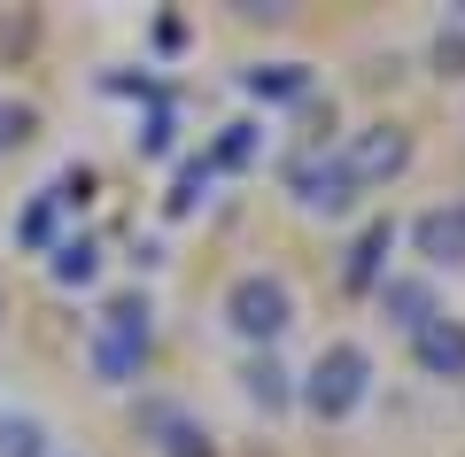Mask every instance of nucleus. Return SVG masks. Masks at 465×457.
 Segmentation results:
<instances>
[{"mask_svg":"<svg viewBox=\"0 0 465 457\" xmlns=\"http://www.w3.org/2000/svg\"><path fill=\"white\" fill-rule=\"evenodd\" d=\"M256 147H264V124H249V116H241V124H225V132L210 140V155H202V164H210V171H249Z\"/></svg>","mask_w":465,"mask_h":457,"instance_id":"9b49d317","label":"nucleus"},{"mask_svg":"<svg viewBox=\"0 0 465 457\" xmlns=\"http://www.w3.org/2000/svg\"><path fill=\"white\" fill-rule=\"evenodd\" d=\"M47 272H54V287H94V272H101V248L85 241V233H70V241H54Z\"/></svg>","mask_w":465,"mask_h":457,"instance_id":"f8f14e48","label":"nucleus"},{"mask_svg":"<svg viewBox=\"0 0 465 457\" xmlns=\"http://www.w3.org/2000/svg\"><path fill=\"white\" fill-rule=\"evenodd\" d=\"M241 395H249L256 411H287V403H295V373H287L272 349H256V357L241 364Z\"/></svg>","mask_w":465,"mask_h":457,"instance_id":"9d476101","label":"nucleus"},{"mask_svg":"<svg viewBox=\"0 0 465 457\" xmlns=\"http://www.w3.org/2000/svg\"><path fill=\"white\" fill-rule=\"evenodd\" d=\"M411 248H419L427 272H458V263H465V202H458V210H427L411 225Z\"/></svg>","mask_w":465,"mask_h":457,"instance_id":"39448f33","label":"nucleus"},{"mask_svg":"<svg viewBox=\"0 0 465 457\" xmlns=\"http://www.w3.org/2000/svg\"><path fill=\"white\" fill-rule=\"evenodd\" d=\"M341 164H349V179L357 186H372V179H396L403 164H411V140H403V132H365V140H349L341 147Z\"/></svg>","mask_w":465,"mask_h":457,"instance_id":"423d86ee","label":"nucleus"},{"mask_svg":"<svg viewBox=\"0 0 465 457\" xmlns=\"http://www.w3.org/2000/svg\"><path fill=\"white\" fill-rule=\"evenodd\" d=\"M210 179H217V171H210V164H202V155H194V164L179 171V186H171V217H186V210H194V202L210 194Z\"/></svg>","mask_w":465,"mask_h":457,"instance_id":"dca6fc26","label":"nucleus"},{"mask_svg":"<svg viewBox=\"0 0 465 457\" xmlns=\"http://www.w3.org/2000/svg\"><path fill=\"white\" fill-rule=\"evenodd\" d=\"M148 294H116L109 311H101V333H94V364H101V380H133L140 373V357H148Z\"/></svg>","mask_w":465,"mask_h":457,"instance_id":"7ed1b4c3","label":"nucleus"},{"mask_svg":"<svg viewBox=\"0 0 465 457\" xmlns=\"http://www.w3.org/2000/svg\"><path fill=\"white\" fill-rule=\"evenodd\" d=\"M24 132H32V109H24V101H0V147L24 140Z\"/></svg>","mask_w":465,"mask_h":457,"instance_id":"6ab92c4d","label":"nucleus"},{"mask_svg":"<svg viewBox=\"0 0 465 457\" xmlns=\"http://www.w3.org/2000/svg\"><path fill=\"white\" fill-rule=\"evenodd\" d=\"M54 210H63V202H54V194H39L32 210L16 217V241H24V248H54Z\"/></svg>","mask_w":465,"mask_h":457,"instance_id":"2eb2a0df","label":"nucleus"},{"mask_svg":"<svg viewBox=\"0 0 465 457\" xmlns=\"http://www.w3.org/2000/svg\"><path fill=\"white\" fill-rule=\"evenodd\" d=\"M396 241H403V233H396V217H372V225H365V241L349 248V287H357V294L388 279V256H396Z\"/></svg>","mask_w":465,"mask_h":457,"instance_id":"6e6552de","label":"nucleus"},{"mask_svg":"<svg viewBox=\"0 0 465 457\" xmlns=\"http://www.w3.org/2000/svg\"><path fill=\"white\" fill-rule=\"evenodd\" d=\"M365 395H372V357H365V342H326V349L311 357V373L295 380V403L311 411L318 426H341Z\"/></svg>","mask_w":465,"mask_h":457,"instance_id":"f257e3e1","label":"nucleus"},{"mask_svg":"<svg viewBox=\"0 0 465 457\" xmlns=\"http://www.w3.org/2000/svg\"><path fill=\"white\" fill-rule=\"evenodd\" d=\"M0 457H47V426L32 411H0Z\"/></svg>","mask_w":465,"mask_h":457,"instance_id":"4468645a","label":"nucleus"},{"mask_svg":"<svg viewBox=\"0 0 465 457\" xmlns=\"http://www.w3.org/2000/svg\"><path fill=\"white\" fill-rule=\"evenodd\" d=\"M155 419H163V411H155ZM163 434H171V442H163V457H210V442H202L194 426H179V419H163Z\"/></svg>","mask_w":465,"mask_h":457,"instance_id":"f3484780","label":"nucleus"},{"mask_svg":"<svg viewBox=\"0 0 465 457\" xmlns=\"http://www.w3.org/2000/svg\"><path fill=\"white\" fill-rule=\"evenodd\" d=\"M302 85H311V70H302V63H256L249 70V94L256 101H295Z\"/></svg>","mask_w":465,"mask_h":457,"instance_id":"ddd939ff","label":"nucleus"},{"mask_svg":"<svg viewBox=\"0 0 465 457\" xmlns=\"http://www.w3.org/2000/svg\"><path fill=\"white\" fill-rule=\"evenodd\" d=\"M140 155H171V109H155L148 124H140Z\"/></svg>","mask_w":465,"mask_h":457,"instance_id":"a211bd4d","label":"nucleus"},{"mask_svg":"<svg viewBox=\"0 0 465 457\" xmlns=\"http://www.w3.org/2000/svg\"><path fill=\"white\" fill-rule=\"evenodd\" d=\"M357 194H365V186L349 179L341 155H326V164H302V171H295V202H302L311 217H341Z\"/></svg>","mask_w":465,"mask_h":457,"instance_id":"20e7f679","label":"nucleus"},{"mask_svg":"<svg viewBox=\"0 0 465 457\" xmlns=\"http://www.w3.org/2000/svg\"><path fill=\"white\" fill-rule=\"evenodd\" d=\"M372 294H381L388 326H403V333H419L427 318H442V311H434V287H427V279H403V272H396V279H381Z\"/></svg>","mask_w":465,"mask_h":457,"instance_id":"1a4fd4ad","label":"nucleus"},{"mask_svg":"<svg viewBox=\"0 0 465 457\" xmlns=\"http://www.w3.org/2000/svg\"><path fill=\"white\" fill-rule=\"evenodd\" d=\"M225 326L241 333L249 349H272L287 326H295V294H287V279H272V272H241L225 287Z\"/></svg>","mask_w":465,"mask_h":457,"instance_id":"f03ea898","label":"nucleus"},{"mask_svg":"<svg viewBox=\"0 0 465 457\" xmlns=\"http://www.w3.org/2000/svg\"><path fill=\"white\" fill-rule=\"evenodd\" d=\"M411 357L427 380H465V326L458 318H427V326L411 333Z\"/></svg>","mask_w":465,"mask_h":457,"instance_id":"0eeeda50","label":"nucleus"}]
</instances>
